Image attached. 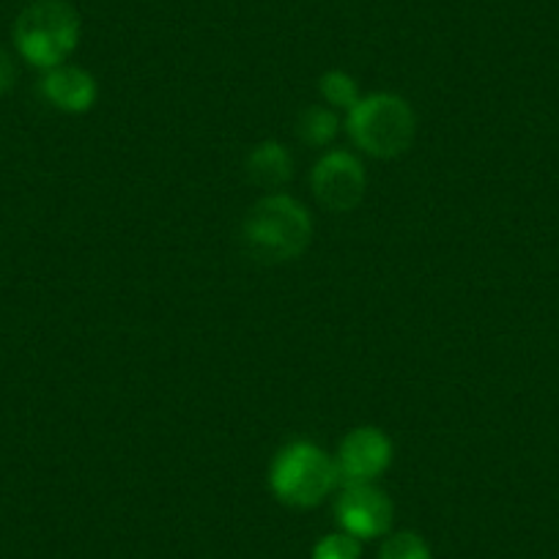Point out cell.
<instances>
[{"label": "cell", "instance_id": "obj_7", "mask_svg": "<svg viewBox=\"0 0 559 559\" xmlns=\"http://www.w3.org/2000/svg\"><path fill=\"white\" fill-rule=\"evenodd\" d=\"M337 472L346 483H373L392 464V442L381 428H354L337 450Z\"/></svg>", "mask_w": 559, "mask_h": 559}, {"label": "cell", "instance_id": "obj_11", "mask_svg": "<svg viewBox=\"0 0 559 559\" xmlns=\"http://www.w3.org/2000/svg\"><path fill=\"white\" fill-rule=\"evenodd\" d=\"M319 88L321 96H324L332 107H346V110H352V107L362 99L357 83H354L352 74L346 72H326L324 78H321Z\"/></svg>", "mask_w": 559, "mask_h": 559}, {"label": "cell", "instance_id": "obj_13", "mask_svg": "<svg viewBox=\"0 0 559 559\" xmlns=\"http://www.w3.org/2000/svg\"><path fill=\"white\" fill-rule=\"evenodd\" d=\"M362 557V543L348 532H332L321 537L313 548V559H359Z\"/></svg>", "mask_w": 559, "mask_h": 559}, {"label": "cell", "instance_id": "obj_5", "mask_svg": "<svg viewBox=\"0 0 559 559\" xmlns=\"http://www.w3.org/2000/svg\"><path fill=\"white\" fill-rule=\"evenodd\" d=\"M310 185L326 212L346 214L362 203L365 190H368V174L354 154L330 152L316 163Z\"/></svg>", "mask_w": 559, "mask_h": 559}, {"label": "cell", "instance_id": "obj_2", "mask_svg": "<svg viewBox=\"0 0 559 559\" xmlns=\"http://www.w3.org/2000/svg\"><path fill=\"white\" fill-rule=\"evenodd\" d=\"M346 129L365 154L395 159L412 148L417 118L412 105L397 94H370L348 110Z\"/></svg>", "mask_w": 559, "mask_h": 559}, {"label": "cell", "instance_id": "obj_8", "mask_svg": "<svg viewBox=\"0 0 559 559\" xmlns=\"http://www.w3.org/2000/svg\"><path fill=\"white\" fill-rule=\"evenodd\" d=\"M41 94L63 112H85L96 102V83L85 69L56 67L41 80Z\"/></svg>", "mask_w": 559, "mask_h": 559}, {"label": "cell", "instance_id": "obj_14", "mask_svg": "<svg viewBox=\"0 0 559 559\" xmlns=\"http://www.w3.org/2000/svg\"><path fill=\"white\" fill-rule=\"evenodd\" d=\"M14 83V63L7 52L0 50V94H7Z\"/></svg>", "mask_w": 559, "mask_h": 559}, {"label": "cell", "instance_id": "obj_4", "mask_svg": "<svg viewBox=\"0 0 559 559\" xmlns=\"http://www.w3.org/2000/svg\"><path fill=\"white\" fill-rule=\"evenodd\" d=\"M80 17L63 0H36L20 14L14 41L25 61L39 69H56L78 47Z\"/></svg>", "mask_w": 559, "mask_h": 559}, {"label": "cell", "instance_id": "obj_3", "mask_svg": "<svg viewBox=\"0 0 559 559\" xmlns=\"http://www.w3.org/2000/svg\"><path fill=\"white\" fill-rule=\"evenodd\" d=\"M274 497L292 508H316L341 483L337 464L313 442H294L283 448L269 472Z\"/></svg>", "mask_w": 559, "mask_h": 559}, {"label": "cell", "instance_id": "obj_12", "mask_svg": "<svg viewBox=\"0 0 559 559\" xmlns=\"http://www.w3.org/2000/svg\"><path fill=\"white\" fill-rule=\"evenodd\" d=\"M379 559H431V548L417 532H395L384 540Z\"/></svg>", "mask_w": 559, "mask_h": 559}, {"label": "cell", "instance_id": "obj_1", "mask_svg": "<svg viewBox=\"0 0 559 559\" xmlns=\"http://www.w3.org/2000/svg\"><path fill=\"white\" fill-rule=\"evenodd\" d=\"M245 247L263 263H286L302 255L313 239V219L308 209L286 192H269L245 219Z\"/></svg>", "mask_w": 559, "mask_h": 559}, {"label": "cell", "instance_id": "obj_9", "mask_svg": "<svg viewBox=\"0 0 559 559\" xmlns=\"http://www.w3.org/2000/svg\"><path fill=\"white\" fill-rule=\"evenodd\" d=\"M247 176L255 187L269 192H277L280 187H286L294 176V159L286 146H280L274 140H266L261 146H255L247 157Z\"/></svg>", "mask_w": 559, "mask_h": 559}, {"label": "cell", "instance_id": "obj_10", "mask_svg": "<svg viewBox=\"0 0 559 559\" xmlns=\"http://www.w3.org/2000/svg\"><path fill=\"white\" fill-rule=\"evenodd\" d=\"M337 129H341V121H337V116L330 107L313 105L299 118V138L308 146H330L332 140H335Z\"/></svg>", "mask_w": 559, "mask_h": 559}, {"label": "cell", "instance_id": "obj_6", "mask_svg": "<svg viewBox=\"0 0 559 559\" xmlns=\"http://www.w3.org/2000/svg\"><path fill=\"white\" fill-rule=\"evenodd\" d=\"M392 515L395 510H392L390 497L373 483H346L335 502V519L341 530L359 540L386 535L392 526Z\"/></svg>", "mask_w": 559, "mask_h": 559}]
</instances>
